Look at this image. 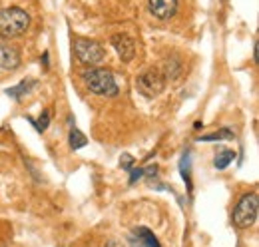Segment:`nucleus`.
Wrapping results in <instances>:
<instances>
[{"label":"nucleus","instance_id":"nucleus-1","mask_svg":"<svg viewBox=\"0 0 259 247\" xmlns=\"http://www.w3.org/2000/svg\"><path fill=\"white\" fill-rule=\"evenodd\" d=\"M30 26V16L26 10L10 6L0 10V36L10 40V38H18Z\"/></svg>","mask_w":259,"mask_h":247},{"label":"nucleus","instance_id":"nucleus-2","mask_svg":"<svg viewBox=\"0 0 259 247\" xmlns=\"http://www.w3.org/2000/svg\"><path fill=\"white\" fill-rule=\"evenodd\" d=\"M82 80L92 94L106 96V98L118 96V84L114 80V74L106 68H90V70L82 72Z\"/></svg>","mask_w":259,"mask_h":247},{"label":"nucleus","instance_id":"nucleus-3","mask_svg":"<svg viewBox=\"0 0 259 247\" xmlns=\"http://www.w3.org/2000/svg\"><path fill=\"white\" fill-rule=\"evenodd\" d=\"M259 212V195L253 193H247L239 199V203L235 205L233 210V225L239 227V229H247L255 223Z\"/></svg>","mask_w":259,"mask_h":247},{"label":"nucleus","instance_id":"nucleus-4","mask_svg":"<svg viewBox=\"0 0 259 247\" xmlns=\"http://www.w3.org/2000/svg\"><path fill=\"white\" fill-rule=\"evenodd\" d=\"M165 80L167 78L163 76L162 68H150V70H146L144 74L138 76L136 88H138V92L142 94V96H146V98H156L158 94L163 92Z\"/></svg>","mask_w":259,"mask_h":247},{"label":"nucleus","instance_id":"nucleus-5","mask_svg":"<svg viewBox=\"0 0 259 247\" xmlns=\"http://www.w3.org/2000/svg\"><path fill=\"white\" fill-rule=\"evenodd\" d=\"M74 54L78 62L86 64V66H94L100 64L106 58V52L104 48L98 44L96 40H90V38H74Z\"/></svg>","mask_w":259,"mask_h":247},{"label":"nucleus","instance_id":"nucleus-6","mask_svg":"<svg viewBox=\"0 0 259 247\" xmlns=\"http://www.w3.org/2000/svg\"><path fill=\"white\" fill-rule=\"evenodd\" d=\"M150 14L158 20H169L178 10V0H150Z\"/></svg>","mask_w":259,"mask_h":247},{"label":"nucleus","instance_id":"nucleus-7","mask_svg":"<svg viewBox=\"0 0 259 247\" xmlns=\"http://www.w3.org/2000/svg\"><path fill=\"white\" fill-rule=\"evenodd\" d=\"M112 46L116 48L118 56L124 62L134 60V56H136V42H134V38H130L128 34H116V36H112Z\"/></svg>","mask_w":259,"mask_h":247},{"label":"nucleus","instance_id":"nucleus-8","mask_svg":"<svg viewBox=\"0 0 259 247\" xmlns=\"http://www.w3.org/2000/svg\"><path fill=\"white\" fill-rule=\"evenodd\" d=\"M20 66V52L10 44H0V68L2 70H16Z\"/></svg>","mask_w":259,"mask_h":247},{"label":"nucleus","instance_id":"nucleus-9","mask_svg":"<svg viewBox=\"0 0 259 247\" xmlns=\"http://www.w3.org/2000/svg\"><path fill=\"white\" fill-rule=\"evenodd\" d=\"M130 241H132L134 247H162L160 241H158V237H156L150 229H146V227H138V229L132 233Z\"/></svg>","mask_w":259,"mask_h":247},{"label":"nucleus","instance_id":"nucleus-10","mask_svg":"<svg viewBox=\"0 0 259 247\" xmlns=\"http://www.w3.org/2000/svg\"><path fill=\"white\" fill-rule=\"evenodd\" d=\"M34 86H36V80H32V78H30V80H22L18 86L10 88L6 94H8V96H12L14 100H22V96H26V94L32 90Z\"/></svg>","mask_w":259,"mask_h":247},{"label":"nucleus","instance_id":"nucleus-11","mask_svg":"<svg viewBox=\"0 0 259 247\" xmlns=\"http://www.w3.org/2000/svg\"><path fill=\"white\" fill-rule=\"evenodd\" d=\"M235 159V152L233 150H222L220 154L215 155V161H213V166L218 168V170H226L227 166L231 163Z\"/></svg>","mask_w":259,"mask_h":247},{"label":"nucleus","instance_id":"nucleus-12","mask_svg":"<svg viewBox=\"0 0 259 247\" xmlns=\"http://www.w3.org/2000/svg\"><path fill=\"white\" fill-rule=\"evenodd\" d=\"M86 144H88L86 136H84L78 128H72V130H70V146H72V150H80V148H84Z\"/></svg>","mask_w":259,"mask_h":247},{"label":"nucleus","instance_id":"nucleus-13","mask_svg":"<svg viewBox=\"0 0 259 247\" xmlns=\"http://www.w3.org/2000/svg\"><path fill=\"white\" fill-rule=\"evenodd\" d=\"M235 136H233V132L231 130H227V128H224L222 132H215V134H207V136H203L201 140L203 142H213V140H233Z\"/></svg>","mask_w":259,"mask_h":247},{"label":"nucleus","instance_id":"nucleus-14","mask_svg":"<svg viewBox=\"0 0 259 247\" xmlns=\"http://www.w3.org/2000/svg\"><path fill=\"white\" fill-rule=\"evenodd\" d=\"M30 124H34V128H36L38 132H44V130L48 128V124H50V112H42V116H40L38 120H32V118H30Z\"/></svg>","mask_w":259,"mask_h":247},{"label":"nucleus","instance_id":"nucleus-15","mask_svg":"<svg viewBox=\"0 0 259 247\" xmlns=\"http://www.w3.org/2000/svg\"><path fill=\"white\" fill-rule=\"evenodd\" d=\"M182 174H184V182L188 184V189H192V182H190V154H184V157H182Z\"/></svg>","mask_w":259,"mask_h":247},{"label":"nucleus","instance_id":"nucleus-16","mask_svg":"<svg viewBox=\"0 0 259 247\" xmlns=\"http://www.w3.org/2000/svg\"><path fill=\"white\" fill-rule=\"evenodd\" d=\"M132 163H134V157H132V155H124V157H122V161H120V166H122V168H124V170H130V168H132Z\"/></svg>","mask_w":259,"mask_h":247},{"label":"nucleus","instance_id":"nucleus-17","mask_svg":"<svg viewBox=\"0 0 259 247\" xmlns=\"http://www.w3.org/2000/svg\"><path fill=\"white\" fill-rule=\"evenodd\" d=\"M144 176V170H134L132 172V178H130V184H136V180H140Z\"/></svg>","mask_w":259,"mask_h":247},{"label":"nucleus","instance_id":"nucleus-18","mask_svg":"<svg viewBox=\"0 0 259 247\" xmlns=\"http://www.w3.org/2000/svg\"><path fill=\"white\" fill-rule=\"evenodd\" d=\"M106 247H124V245H122L120 241H116V239H110V241L106 243Z\"/></svg>","mask_w":259,"mask_h":247}]
</instances>
